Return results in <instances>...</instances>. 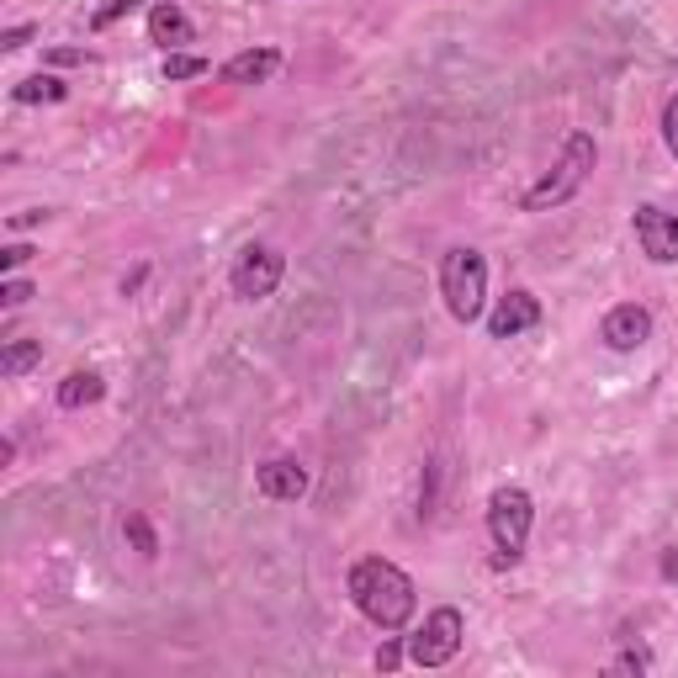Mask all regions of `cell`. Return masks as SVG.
Here are the masks:
<instances>
[{"instance_id":"cell-1","label":"cell","mask_w":678,"mask_h":678,"mask_svg":"<svg viewBox=\"0 0 678 678\" xmlns=\"http://www.w3.org/2000/svg\"><path fill=\"white\" fill-rule=\"evenodd\" d=\"M345 589H350V604H356L377 631H403V626L414 620V609H419L414 578L387 557H360L356 567H350V578H345Z\"/></svg>"},{"instance_id":"cell-2","label":"cell","mask_w":678,"mask_h":678,"mask_svg":"<svg viewBox=\"0 0 678 678\" xmlns=\"http://www.w3.org/2000/svg\"><path fill=\"white\" fill-rule=\"evenodd\" d=\"M594 164H599V144L589 138V133H572L567 144H562V160L525 192V212H552V207H562V201H572L578 192H583V181L594 175Z\"/></svg>"},{"instance_id":"cell-3","label":"cell","mask_w":678,"mask_h":678,"mask_svg":"<svg viewBox=\"0 0 678 678\" xmlns=\"http://www.w3.org/2000/svg\"><path fill=\"white\" fill-rule=\"evenodd\" d=\"M440 297H445V308H451L456 323L482 319V303H488V260H482L478 249H467V244L445 249V260H440Z\"/></svg>"},{"instance_id":"cell-4","label":"cell","mask_w":678,"mask_h":678,"mask_svg":"<svg viewBox=\"0 0 678 678\" xmlns=\"http://www.w3.org/2000/svg\"><path fill=\"white\" fill-rule=\"evenodd\" d=\"M530 525H535V504H530V493L519 488V482H504V488H493V498H488V535H493V546H498V567H515L525 557V541H530Z\"/></svg>"},{"instance_id":"cell-5","label":"cell","mask_w":678,"mask_h":678,"mask_svg":"<svg viewBox=\"0 0 678 678\" xmlns=\"http://www.w3.org/2000/svg\"><path fill=\"white\" fill-rule=\"evenodd\" d=\"M461 637H467V620L456 604H440L430 609V620L408 637V663L414 668H445L456 652H461Z\"/></svg>"},{"instance_id":"cell-6","label":"cell","mask_w":678,"mask_h":678,"mask_svg":"<svg viewBox=\"0 0 678 678\" xmlns=\"http://www.w3.org/2000/svg\"><path fill=\"white\" fill-rule=\"evenodd\" d=\"M286 276V260H281L276 249H266V244H249L239 260H234V271H229V286H234V297L239 303H260V297H271Z\"/></svg>"},{"instance_id":"cell-7","label":"cell","mask_w":678,"mask_h":678,"mask_svg":"<svg viewBox=\"0 0 678 678\" xmlns=\"http://www.w3.org/2000/svg\"><path fill=\"white\" fill-rule=\"evenodd\" d=\"M637 244L652 266H678V212L663 207H637Z\"/></svg>"},{"instance_id":"cell-8","label":"cell","mask_w":678,"mask_h":678,"mask_svg":"<svg viewBox=\"0 0 678 678\" xmlns=\"http://www.w3.org/2000/svg\"><path fill=\"white\" fill-rule=\"evenodd\" d=\"M599 340H604L609 350L631 356V350H641V345L652 340V313H646L641 303H620V308H609V313H604V323H599Z\"/></svg>"},{"instance_id":"cell-9","label":"cell","mask_w":678,"mask_h":678,"mask_svg":"<svg viewBox=\"0 0 678 678\" xmlns=\"http://www.w3.org/2000/svg\"><path fill=\"white\" fill-rule=\"evenodd\" d=\"M535 323H541V297L525 292V286H515V292L498 297V308L488 313V340H515V334L535 329Z\"/></svg>"},{"instance_id":"cell-10","label":"cell","mask_w":678,"mask_h":678,"mask_svg":"<svg viewBox=\"0 0 678 678\" xmlns=\"http://www.w3.org/2000/svg\"><path fill=\"white\" fill-rule=\"evenodd\" d=\"M255 488H260L266 498H276V504H297V498L308 493V467L292 461V456H276V461H266V467L255 472Z\"/></svg>"},{"instance_id":"cell-11","label":"cell","mask_w":678,"mask_h":678,"mask_svg":"<svg viewBox=\"0 0 678 678\" xmlns=\"http://www.w3.org/2000/svg\"><path fill=\"white\" fill-rule=\"evenodd\" d=\"M281 70V53L276 48H244L223 64V85H266Z\"/></svg>"},{"instance_id":"cell-12","label":"cell","mask_w":678,"mask_h":678,"mask_svg":"<svg viewBox=\"0 0 678 678\" xmlns=\"http://www.w3.org/2000/svg\"><path fill=\"white\" fill-rule=\"evenodd\" d=\"M192 16L175 5V0H160V5H149V38L164 42V48H181V42H192Z\"/></svg>"},{"instance_id":"cell-13","label":"cell","mask_w":678,"mask_h":678,"mask_svg":"<svg viewBox=\"0 0 678 678\" xmlns=\"http://www.w3.org/2000/svg\"><path fill=\"white\" fill-rule=\"evenodd\" d=\"M101 398H107V382L96 371H70L59 382V408H90V403H101Z\"/></svg>"},{"instance_id":"cell-14","label":"cell","mask_w":678,"mask_h":678,"mask_svg":"<svg viewBox=\"0 0 678 678\" xmlns=\"http://www.w3.org/2000/svg\"><path fill=\"white\" fill-rule=\"evenodd\" d=\"M42 360V340H11L5 350H0V371L5 377H22V371H33Z\"/></svg>"},{"instance_id":"cell-15","label":"cell","mask_w":678,"mask_h":678,"mask_svg":"<svg viewBox=\"0 0 678 678\" xmlns=\"http://www.w3.org/2000/svg\"><path fill=\"white\" fill-rule=\"evenodd\" d=\"M70 90L64 81H53V75H33V81H22L11 90V101H22V107H38V101H64Z\"/></svg>"},{"instance_id":"cell-16","label":"cell","mask_w":678,"mask_h":678,"mask_svg":"<svg viewBox=\"0 0 678 678\" xmlns=\"http://www.w3.org/2000/svg\"><path fill=\"white\" fill-rule=\"evenodd\" d=\"M122 535L133 541V552H138V557H155V552H160V535H155V525L138 515V509H127V519H122Z\"/></svg>"},{"instance_id":"cell-17","label":"cell","mask_w":678,"mask_h":678,"mask_svg":"<svg viewBox=\"0 0 678 678\" xmlns=\"http://www.w3.org/2000/svg\"><path fill=\"white\" fill-rule=\"evenodd\" d=\"M197 75H207V59H201V53H170V59H164V81H197Z\"/></svg>"},{"instance_id":"cell-18","label":"cell","mask_w":678,"mask_h":678,"mask_svg":"<svg viewBox=\"0 0 678 678\" xmlns=\"http://www.w3.org/2000/svg\"><path fill=\"white\" fill-rule=\"evenodd\" d=\"M138 5H144V0H107V5H101V11L90 16V33H107L112 22H122V16H133Z\"/></svg>"},{"instance_id":"cell-19","label":"cell","mask_w":678,"mask_h":678,"mask_svg":"<svg viewBox=\"0 0 678 678\" xmlns=\"http://www.w3.org/2000/svg\"><path fill=\"white\" fill-rule=\"evenodd\" d=\"M27 303H33V281H16V276L0 281V308H27Z\"/></svg>"},{"instance_id":"cell-20","label":"cell","mask_w":678,"mask_h":678,"mask_svg":"<svg viewBox=\"0 0 678 678\" xmlns=\"http://www.w3.org/2000/svg\"><path fill=\"white\" fill-rule=\"evenodd\" d=\"M27 260H33V244H5V249H0V271H5V276L22 271Z\"/></svg>"},{"instance_id":"cell-21","label":"cell","mask_w":678,"mask_h":678,"mask_svg":"<svg viewBox=\"0 0 678 678\" xmlns=\"http://www.w3.org/2000/svg\"><path fill=\"white\" fill-rule=\"evenodd\" d=\"M646 668H652V657H646V652H620V657H615V663H609V674H646Z\"/></svg>"},{"instance_id":"cell-22","label":"cell","mask_w":678,"mask_h":678,"mask_svg":"<svg viewBox=\"0 0 678 678\" xmlns=\"http://www.w3.org/2000/svg\"><path fill=\"white\" fill-rule=\"evenodd\" d=\"M663 144H668V155L678 160V96L663 107Z\"/></svg>"},{"instance_id":"cell-23","label":"cell","mask_w":678,"mask_h":678,"mask_svg":"<svg viewBox=\"0 0 678 678\" xmlns=\"http://www.w3.org/2000/svg\"><path fill=\"white\" fill-rule=\"evenodd\" d=\"M398 663H403V646H398V641H382V652H377V668H382V674H393Z\"/></svg>"},{"instance_id":"cell-24","label":"cell","mask_w":678,"mask_h":678,"mask_svg":"<svg viewBox=\"0 0 678 678\" xmlns=\"http://www.w3.org/2000/svg\"><path fill=\"white\" fill-rule=\"evenodd\" d=\"M27 42H33V27H11V33L0 38V48H5V53H16V48H27Z\"/></svg>"},{"instance_id":"cell-25","label":"cell","mask_w":678,"mask_h":678,"mask_svg":"<svg viewBox=\"0 0 678 678\" xmlns=\"http://www.w3.org/2000/svg\"><path fill=\"white\" fill-rule=\"evenodd\" d=\"M48 64H85V48H53Z\"/></svg>"},{"instance_id":"cell-26","label":"cell","mask_w":678,"mask_h":678,"mask_svg":"<svg viewBox=\"0 0 678 678\" xmlns=\"http://www.w3.org/2000/svg\"><path fill=\"white\" fill-rule=\"evenodd\" d=\"M42 218H48V212H16V218H11V229H38Z\"/></svg>"},{"instance_id":"cell-27","label":"cell","mask_w":678,"mask_h":678,"mask_svg":"<svg viewBox=\"0 0 678 678\" xmlns=\"http://www.w3.org/2000/svg\"><path fill=\"white\" fill-rule=\"evenodd\" d=\"M663 572H668V578H678V552H668V557H663Z\"/></svg>"}]
</instances>
